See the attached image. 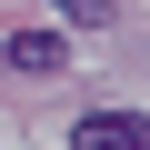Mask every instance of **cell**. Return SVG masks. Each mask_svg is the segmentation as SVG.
Returning <instances> with one entry per match:
<instances>
[{
	"mask_svg": "<svg viewBox=\"0 0 150 150\" xmlns=\"http://www.w3.org/2000/svg\"><path fill=\"white\" fill-rule=\"evenodd\" d=\"M0 50H10V70H30V80H50V70L70 60V50H60V30H20V40H0Z\"/></svg>",
	"mask_w": 150,
	"mask_h": 150,
	"instance_id": "cell-2",
	"label": "cell"
},
{
	"mask_svg": "<svg viewBox=\"0 0 150 150\" xmlns=\"http://www.w3.org/2000/svg\"><path fill=\"white\" fill-rule=\"evenodd\" d=\"M80 150H150V110H90Z\"/></svg>",
	"mask_w": 150,
	"mask_h": 150,
	"instance_id": "cell-1",
	"label": "cell"
},
{
	"mask_svg": "<svg viewBox=\"0 0 150 150\" xmlns=\"http://www.w3.org/2000/svg\"><path fill=\"white\" fill-rule=\"evenodd\" d=\"M50 10H60V20H80V30H110V20H120V0H50Z\"/></svg>",
	"mask_w": 150,
	"mask_h": 150,
	"instance_id": "cell-3",
	"label": "cell"
},
{
	"mask_svg": "<svg viewBox=\"0 0 150 150\" xmlns=\"http://www.w3.org/2000/svg\"><path fill=\"white\" fill-rule=\"evenodd\" d=\"M0 80H10V50H0Z\"/></svg>",
	"mask_w": 150,
	"mask_h": 150,
	"instance_id": "cell-4",
	"label": "cell"
}]
</instances>
